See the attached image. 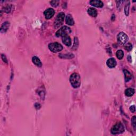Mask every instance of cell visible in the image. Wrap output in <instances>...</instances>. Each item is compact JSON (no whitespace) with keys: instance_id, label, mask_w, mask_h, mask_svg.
I'll return each mask as SVG.
<instances>
[{"instance_id":"obj_1","label":"cell","mask_w":136,"mask_h":136,"mask_svg":"<svg viewBox=\"0 0 136 136\" xmlns=\"http://www.w3.org/2000/svg\"><path fill=\"white\" fill-rule=\"evenodd\" d=\"M70 81L73 88H78L81 84V78L79 74L77 73L72 74L70 77Z\"/></svg>"},{"instance_id":"obj_2","label":"cell","mask_w":136,"mask_h":136,"mask_svg":"<svg viewBox=\"0 0 136 136\" xmlns=\"http://www.w3.org/2000/svg\"><path fill=\"white\" fill-rule=\"evenodd\" d=\"M71 33V29L68 26H63L61 27L55 34L57 37H63L68 35Z\"/></svg>"},{"instance_id":"obj_3","label":"cell","mask_w":136,"mask_h":136,"mask_svg":"<svg viewBox=\"0 0 136 136\" xmlns=\"http://www.w3.org/2000/svg\"><path fill=\"white\" fill-rule=\"evenodd\" d=\"M124 128L123 125L121 122H118L115 124L111 129V132L113 135L121 133L124 132Z\"/></svg>"},{"instance_id":"obj_4","label":"cell","mask_w":136,"mask_h":136,"mask_svg":"<svg viewBox=\"0 0 136 136\" xmlns=\"http://www.w3.org/2000/svg\"><path fill=\"white\" fill-rule=\"evenodd\" d=\"M65 14L63 12H60L57 14L55 20L54 27L55 28H57L63 24L64 20Z\"/></svg>"},{"instance_id":"obj_5","label":"cell","mask_w":136,"mask_h":136,"mask_svg":"<svg viewBox=\"0 0 136 136\" xmlns=\"http://www.w3.org/2000/svg\"><path fill=\"white\" fill-rule=\"evenodd\" d=\"M48 48L52 52L56 53L63 50V46L57 42H54L48 45Z\"/></svg>"},{"instance_id":"obj_6","label":"cell","mask_w":136,"mask_h":136,"mask_svg":"<svg viewBox=\"0 0 136 136\" xmlns=\"http://www.w3.org/2000/svg\"><path fill=\"white\" fill-rule=\"evenodd\" d=\"M118 41L120 44L124 45L127 43L128 40V36L123 32H121L118 35Z\"/></svg>"},{"instance_id":"obj_7","label":"cell","mask_w":136,"mask_h":136,"mask_svg":"<svg viewBox=\"0 0 136 136\" xmlns=\"http://www.w3.org/2000/svg\"><path fill=\"white\" fill-rule=\"evenodd\" d=\"M55 11L52 8H48L44 12V16L46 19H50L54 15Z\"/></svg>"},{"instance_id":"obj_8","label":"cell","mask_w":136,"mask_h":136,"mask_svg":"<svg viewBox=\"0 0 136 136\" xmlns=\"http://www.w3.org/2000/svg\"><path fill=\"white\" fill-rule=\"evenodd\" d=\"M90 4L97 8H102L103 6V3L99 0H91L90 1Z\"/></svg>"},{"instance_id":"obj_9","label":"cell","mask_w":136,"mask_h":136,"mask_svg":"<svg viewBox=\"0 0 136 136\" xmlns=\"http://www.w3.org/2000/svg\"><path fill=\"white\" fill-rule=\"evenodd\" d=\"M116 61L114 58L109 59L106 62V64L110 68H113L116 65Z\"/></svg>"},{"instance_id":"obj_10","label":"cell","mask_w":136,"mask_h":136,"mask_svg":"<svg viewBox=\"0 0 136 136\" xmlns=\"http://www.w3.org/2000/svg\"><path fill=\"white\" fill-rule=\"evenodd\" d=\"M62 42L67 46H70L71 45V38L68 35L62 37Z\"/></svg>"},{"instance_id":"obj_11","label":"cell","mask_w":136,"mask_h":136,"mask_svg":"<svg viewBox=\"0 0 136 136\" xmlns=\"http://www.w3.org/2000/svg\"><path fill=\"white\" fill-rule=\"evenodd\" d=\"M66 23L70 26L74 25V21L71 14H68L66 17Z\"/></svg>"},{"instance_id":"obj_12","label":"cell","mask_w":136,"mask_h":136,"mask_svg":"<svg viewBox=\"0 0 136 136\" xmlns=\"http://www.w3.org/2000/svg\"><path fill=\"white\" fill-rule=\"evenodd\" d=\"M10 26V23L6 21V22H4L3 24L2 25V26L1 27V32L2 33H4L8 30Z\"/></svg>"},{"instance_id":"obj_13","label":"cell","mask_w":136,"mask_h":136,"mask_svg":"<svg viewBox=\"0 0 136 136\" xmlns=\"http://www.w3.org/2000/svg\"><path fill=\"white\" fill-rule=\"evenodd\" d=\"M88 13L91 17H96L97 15V12L95 8H90L88 10Z\"/></svg>"},{"instance_id":"obj_14","label":"cell","mask_w":136,"mask_h":136,"mask_svg":"<svg viewBox=\"0 0 136 136\" xmlns=\"http://www.w3.org/2000/svg\"><path fill=\"white\" fill-rule=\"evenodd\" d=\"M123 72H124V76H125V80L126 82L129 81L132 78V75L130 72L127 70H123Z\"/></svg>"},{"instance_id":"obj_15","label":"cell","mask_w":136,"mask_h":136,"mask_svg":"<svg viewBox=\"0 0 136 136\" xmlns=\"http://www.w3.org/2000/svg\"><path fill=\"white\" fill-rule=\"evenodd\" d=\"M32 60H33V63L35 64V65H36L38 67H42V63L41 62V61L39 60V59L37 57V56H34L33 57V59H32Z\"/></svg>"},{"instance_id":"obj_16","label":"cell","mask_w":136,"mask_h":136,"mask_svg":"<svg viewBox=\"0 0 136 136\" xmlns=\"http://www.w3.org/2000/svg\"><path fill=\"white\" fill-rule=\"evenodd\" d=\"M135 89L133 88H128L125 91V95L127 96L130 97L132 96L134 94H135Z\"/></svg>"},{"instance_id":"obj_17","label":"cell","mask_w":136,"mask_h":136,"mask_svg":"<svg viewBox=\"0 0 136 136\" xmlns=\"http://www.w3.org/2000/svg\"><path fill=\"white\" fill-rule=\"evenodd\" d=\"M117 58L119 60H122L124 56V53L122 50H118L116 53Z\"/></svg>"},{"instance_id":"obj_18","label":"cell","mask_w":136,"mask_h":136,"mask_svg":"<svg viewBox=\"0 0 136 136\" xmlns=\"http://www.w3.org/2000/svg\"><path fill=\"white\" fill-rule=\"evenodd\" d=\"M129 6H130V2L128 1L127 3V4H125L124 8V12L125 15H126L127 16H128L129 13Z\"/></svg>"},{"instance_id":"obj_19","label":"cell","mask_w":136,"mask_h":136,"mask_svg":"<svg viewBox=\"0 0 136 136\" xmlns=\"http://www.w3.org/2000/svg\"><path fill=\"white\" fill-rule=\"evenodd\" d=\"M132 125L133 128L136 131V117L135 116H134L132 118Z\"/></svg>"},{"instance_id":"obj_20","label":"cell","mask_w":136,"mask_h":136,"mask_svg":"<svg viewBox=\"0 0 136 136\" xmlns=\"http://www.w3.org/2000/svg\"><path fill=\"white\" fill-rule=\"evenodd\" d=\"M124 48L127 51H131L132 48V46L131 43L129 42V43H128L125 45Z\"/></svg>"},{"instance_id":"obj_21","label":"cell","mask_w":136,"mask_h":136,"mask_svg":"<svg viewBox=\"0 0 136 136\" xmlns=\"http://www.w3.org/2000/svg\"><path fill=\"white\" fill-rule=\"evenodd\" d=\"M50 3L51 4L53 7H56L57 6H58L59 4V1H52L50 2Z\"/></svg>"},{"instance_id":"obj_22","label":"cell","mask_w":136,"mask_h":136,"mask_svg":"<svg viewBox=\"0 0 136 136\" xmlns=\"http://www.w3.org/2000/svg\"><path fill=\"white\" fill-rule=\"evenodd\" d=\"M10 10H11V7L10 6H7L4 8V11L7 13H8V12H10Z\"/></svg>"},{"instance_id":"obj_23","label":"cell","mask_w":136,"mask_h":136,"mask_svg":"<svg viewBox=\"0 0 136 136\" xmlns=\"http://www.w3.org/2000/svg\"><path fill=\"white\" fill-rule=\"evenodd\" d=\"M130 110H131V112L134 113L135 112L136 110V108H135V106L133 105V106H131L130 107Z\"/></svg>"},{"instance_id":"obj_24","label":"cell","mask_w":136,"mask_h":136,"mask_svg":"<svg viewBox=\"0 0 136 136\" xmlns=\"http://www.w3.org/2000/svg\"><path fill=\"white\" fill-rule=\"evenodd\" d=\"M2 59H3V60L4 62H5V63H8V61H7V60H6L5 56H4V55H2Z\"/></svg>"},{"instance_id":"obj_25","label":"cell","mask_w":136,"mask_h":136,"mask_svg":"<svg viewBox=\"0 0 136 136\" xmlns=\"http://www.w3.org/2000/svg\"><path fill=\"white\" fill-rule=\"evenodd\" d=\"M127 59H128V60L130 62H131V57L130 56V55H129V56L127 57Z\"/></svg>"}]
</instances>
